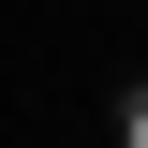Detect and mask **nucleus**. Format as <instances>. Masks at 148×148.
<instances>
[{"instance_id":"nucleus-1","label":"nucleus","mask_w":148,"mask_h":148,"mask_svg":"<svg viewBox=\"0 0 148 148\" xmlns=\"http://www.w3.org/2000/svg\"><path fill=\"white\" fill-rule=\"evenodd\" d=\"M119 148H148V104H133V133H119Z\"/></svg>"}]
</instances>
